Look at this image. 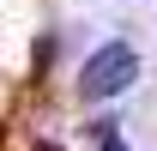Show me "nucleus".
Here are the masks:
<instances>
[{
    "mask_svg": "<svg viewBox=\"0 0 157 151\" xmlns=\"http://www.w3.org/2000/svg\"><path fill=\"white\" fill-rule=\"evenodd\" d=\"M133 79H139V55L127 48V42H103L97 55L85 60V79H78V91L91 97V103H103V97H121Z\"/></svg>",
    "mask_w": 157,
    "mask_h": 151,
    "instance_id": "obj_1",
    "label": "nucleus"
}]
</instances>
